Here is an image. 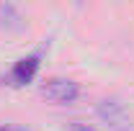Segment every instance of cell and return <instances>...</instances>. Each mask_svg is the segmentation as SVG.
<instances>
[{"label":"cell","mask_w":134,"mask_h":131,"mask_svg":"<svg viewBox=\"0 0 134 131\" xmlns=\"http://www.w3.org/2000/svg\"><path fill=\"white\" fill-rule=\"evenodd\" d=\"M67 131H98V129L90 126V123H83V121H70L67 123Z\"/></svg>","instance_id":"5b68a950"},{"label":"cell","mask_w":134,"mask_h":131,"mask_svg":"<svg viewBox=\"0 0 134 131\" xmlns=\"http://www.w3.org/2000/svg\"><path fill=\"white\" fill-rule=\"evenodd\" d=\"M96 113H98L106 123H114V126H124V123L129 121V111H126V105L119 103L116 98H103V100H98Z\"/></svg>","instance_id":"3957f363"},{"label":"cell","mask_w":134,"mask_h":131,"mask_svg":"<svg viewBox=\"0 0 134 131\" xmlns=\"http://www.w3.org/2000/svg\"><path fill=\"white\" fill-rule=\"evenodd\" d=\"M0 131H26L23 126H0Z\"/></svg>","instance_id":"8992f818"},{"label":"cell","mask_w":134,"mask_h":131,"mask_svg":"<svg viewBox=\"0 0 134 131\" xmlns=\"http://www.w3.org/2000/svg\"><path fill=\"white\" fill-rule=\"evenodd\" d=\"M41 95L52 103L67 105V103H75L80 98V85L75 80H67V77H52L41 85Z\"/></svg>","instance_id":"6da1fadb"},{"label":"cell","mask_w":134,"mask_h":131,"mask_svg":"<svg viewBox=\"0 0 134 131\" xmlns=\"http://www.w3.org/2000/svg\"><path fill=\"white\" fill-rule=\"evenodd\" d=\"M23 26H26V21H23V16H21V10L16 5L0 3V28H5V31H21Z\"/></svg>","instance_id":"277c9868"},{"label":"cell","mask_w":134,"mask_h":131,"mask_svg":"<svg viewBox=\"0 0 134 131\" xmlns=\"http://www.w3.org/2000/svg\"><path fill=\"white\" fill-rule=\"evenodd\" d=\"M39 64H41V51H34L29 57L18 59L16 64L10 67V72H8L10 85H26V82H31L34 75L39 72Z\"/></svg>","instance_id":"7a4b0ae2"}]
</instances>
